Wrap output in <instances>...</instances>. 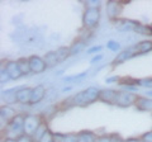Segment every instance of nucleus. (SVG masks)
Returning a JSON list of instances; mask_svg holds the SVG:
<instances>
[{
  "label": "nucleus",
  "instance_id": "nucleus-1",
  "mask_svg": "<svg viewBox=\"0 0 152 142\" xmlns=\"http://www.w3.org/2000/svg\"><path fill=\"white\" fill-rule=\"evenodd\" d=\"M100 89L96 86H89L85 90L76 93L75 95L65 99L62 102L64 108H71V107H86L90 104L99 100V95H100Z\"/></svg>",
  "mask_w": 152,
  "mask_h": 142
},
{
  "label": "nucleus",
  "instance_id": "nucleus-2",
  "mask_svg": "<svg viewBox=\"0 0 152 142\" xmlns=\"http://www.w3.org/2000/svg\"><path fill=\"white\" fill-rule=\"evenodd\" d=\"M24 118L26 114L18 113L15 118L9 122L8 126L4 128V138L18 140L20 136L24 135Z\"/></svg>",
  "mask_w": 152,
  "mask_h": 142
},
{
  "label": "nucleus",
  "instance_id": "nucleus-3",
  "mask_svg": "<svg viewBox=\"0 0 152 142\" xmlns=\"http://www.w3.org/2000/svg\"><path fill=\"white\" fill-rule=\"evenodd\" d=\"M100 20V10L99 9H88L85 8L83 13V27L85 29L91 31L98 26Z\"/></svg>",
  "mask_w": 152,
  "mask_h": 142
},
{
  "label": "nucleus",
  "instance_id": "nucleus-4",
  "mask_svg": "<svg viewBox=\"0 0 152 142\" xmlns=\"http://www.w3.org/2000/svg\"><path fill=\"white\" fill-rule=\"evenodd\" d=\"M43 122L42 117L39 114H26L24 118V135L33 136L37 128Z\"/></svg>",
  "mask_w": 152,
  "mask_h": 142
},
{
  "label": "nucleus",
  "instance_id": "nucleus-5",
  "mask_svg": "<svg viewBox=\"0 0 152 142\" xmlns=\"http://www.w3.org/2000/svg\"><path fill=\"white\" fill-rule=\"evenodd\" d=\"M137 94L131 93V91H118L117 94V99H115V105L121 107V108H128L131 105H134Z\"/></svg>",
  "mask_w": 152,
  "mask_h": 142
},
{
  "label": "nucleus",
  "instance_id": "nucleus-6",
  "mask_svg": "<svg viewBox=\"0 0 152 142\" xmlns=\"http://www.w3.org/2000/svg\"><path fill=\"white\" fill-rule=\"evenodd\" d=\"M105 9H107L108 18L114 22V20L119 19V15L123 10V5L121 4V1H117V0H109V1H107Z\"/></svg>",
  "mask_w": 152,
  "mask_h": 142
},
{
  "label": "nucleus",
  "instance_id": "nucleus-7",
  "mask_svg": "<svg viewBox=\"0 0 152 142\" xmlns=\"http://www.w3.org/2000/svg\"><path fill=\"white\" fill-rule=\"evenodd\" d=\"M28 61H29V66H31V71L32 74H41L47 69V65L45 62L43 57H39V56L32 55L28 57Z\"/></svg>",
  "mask_w": 152,
  "mask_h": 142
},
{
  "label": "nucleus",
  "instance_id": "nucleus-8",
  "mask_svg": "<svg viewBox=\"0 0 152 142\" xmlns=\"http://www.w3.org/2000/svg\"><path fill=\"white\" fill-rule=\"evenodd\" d=\"M136 56H137V48H136V45H134V46L129 47V48H126L122 52H119V53L117 55V57L113 61V66L121 65L123 62H126L127 60H129L132 57H136Z\"/></svg>",
  "mask_w": 152,
  "mask_h": 142
},
{
  "label": "nucleus",
  "instance_id": "nucleus-9",
  "mask_svg": "<svg viewBox=\"0 0 152 142\" xmlns=\"http://www.w3.org/2000/svg\"><path fill=\"white\" fill-rule=\"evenodd\" d=\"M134 107L137 108V111L141 112H152V98L137 95Z\"/></svg>",
  "mask_w": 152,
  "mask_h": 142
},
{
  "label": "nucleus",
  "instance_id": "nucleus-10",
  "mask_svg": "<svg viewBox=\"0 0 152 142\" xmlns=\"http://www.w3.org/2000/svg\"><path fill=\"white\" fill-rule=\"evenodd\" d=\"M5 69L8 71L10 80H18L19 78L23 76V74L20 72V69H19L17 61H7L5 62Z\"/></svg>",
  "mask_w": 152,
  "mask_h": 142
},
{
  "label": "nucleus",
  "instance_id": "nucleus-11",
  "mask_svg": "<svg viewBox=\"0 0 152 142\" xmlns=\"http://www.w3.org/2000/svg\"><path fill=\"white\" fill-rule=\"evenodd\" d=\"M137 23H138L137 20H132V19H117L114 20V26L117 27L118 31L127 32V31H134Z\"/></svg>",
  "mask_w": 152,
  "mask_h": 142
},
{
  "label": "nucleus",
  "instance_id": "nucleus-12",
  "mask_svg": "<svg viewBox=\"0 0 152 142\" xmlns=\"http://www.w3.org/2000/svg\"><path fill=\"white\" fill-rule=\"evenodd\" d=\"M32 89L33 88H19L17 91V102L20 104H31V98H32Z\"/></svg>",
  "mask_w": 152,
  "mask_h": 142
},
{
  "label": "nucleus",
  "instance_id": "nucleus-13",
  "mask_svg": "<svg viewBox=\"0 0 152 142\" xmlns=\"http://www.w3.org/2000/svg\"><path fill=\"white\" fill-rule=\"evenodd\" d=\"M117 94L118 91L114 89H103L100 91V95H99V100L107 104H115Z\"/></svg>",
  "mask_w": 152,
  "mask_h": 142
},
{
  "label": "nucleus",
  "instance_id": "nucleus-14",
  "mask_svg": "<svg viewBox=\"0 0 152 142\" xmlns=\"http://www.w3.org/2000/svg\"><path fill=\"white\" fill-rule=\"evenodd\" d=\"M46 95V88L43 85H36L32 89V98H31V105L38 104L41 100H43V98Z\"/></svg>",
  "mask_w": 152,
  "mask_h": 142
},
{
  "label": "nucleus",
  "instance_id": "nucleus-15",
  "mask_svg": "<svg viewBox=\"0 0 152 142\" xmlns=\"http://www.w3.org/2000/svg\"><path fill=\"white\" fill-rule=\"evenodd\" d=\"M17 114L18 113L15 112V109L12 108L10 105H1V108H0V119H3L7 123H9L12 119H14Z\"/></svg>",
  "mask_w": 152,
  "mask_h": 142
},
{
  "label": "nucleus",
  "instance_id": "nucleus-16",
  "mask_svg": "<svg viewBox=\"0 0 152 142\" xmlns=\"http://www.w3.org/2000/svg\"><path fill=\"white\" fill-rule=\"evenodd\" d=\"M96 135L93 131H80L77 133V142H96Z\"/></svg>",
  "mask_w": 152,
  "mask_h": 142
},
{
  "label": "nucleus",
  "instance_id": "nucleus-17",
  "mask_svg": "<svg viewBox=\"0 0 152 142\" xmlns=\"http://www.w3.org/2000/svg\"><path fill=\"white\" fill-rule=\"evenodd\" d=\"M17 91L18 89H9V90L1 91V98L3 100H5L7 104H14L17 102Z\"/></svg>",
  "mask_w": 152,
  "mask_h": 142
},
{
  "label": "nucleus",
  "instance_id": "nucleus-18",
  "mask_svg": "<svg viewBox=\"0 0 152 142\" xmlns=\"http://www.w3.org/2000/svg\"><path fill=\"white\" fill-rule=\"evenodd\" d=\"M86 43H88V42H85V41L80 40V38L75 40V41L72 42V45L70 46V55L74 56V55L80 53V52H81V51L85 48V47H86Z\"/></svg>",
  "mask_w": 152,
  "mask_h": 142
},
{
  "label": "nucleus",
  "instance_id": "nucleus-19",
  "mask_svg": "<svg viewBox=\"0 0 152 142\" xmlns=\"http://www.w3.org/2000/svg\"><path fill=\"white\" fill-rule=\"evenodd\" d=\"M136 48H137V56L143 55V53H148V52L152 51V41L151 40L142 41L140 43L136 45Z\"/></svg>",
  "mask_w": 152,
  "mask_h": 142
},
{
  "label": "nucleus",
  "instance_id": "nucleus-20",
  "mask_svg": "<svg viewBox=\"0 0 152 142\" xmlns=\"http://www.w3.org/2000/svg\"><path fill=\"white\" fill-rule=\"evenodd\" d=\"M43 60H45V62H46V65H47V67H53V66H56L57 64L60 62L58 57H57L56 51H50V52H47V53L43 56Z\"/></svg>",
  "mask_w": 152,
  "mask_h": 142
},
{
  "label": "nucleus",
  "instance_id": "nucleus-21",
  "mask_svg": "<svg viewBox=\"0 0 152 142\" xmlns=\"http://www.w3.org/2000/svg\"><path fill=\"white\" fill-rule=\"evenodd\" d=\"M47 131H48V126H47V122L43 121V122L41 123V126L37 128V131L34 132V135L32 136V138L34 140V142H38V141L42 138V137H43V135L46 133Z\"/></svg>",
  "mask_w": 152,
  "mask_h": 142
},
{
  "label": "nucleus",
  "instance_id": "nucleus-22",
  "mask_svg": "<svg viewBox=\"0 0 152 142\" xmlns=\"http://www.w3.org/2000/svg\"><path fill=\"white\" fill-rule=\"evenodd\" d=\"M17 62H18V66H19V69H20V72L23 75H29L32 71H31V66H29V61H28V59L26 57H22V59H19L17 60Z\"/></svg>",
  "mask_w": 152,
  "mask_h": 142
},
{
  "label": "nucleus",
  "instance_id": "nucleus-23",
  "mask_svg": "<svg viewBox=\"0 0 152 142\" xmlns=\"http://www.w3.org/2000/svg\"><path fill=\"white\" fill-rule=\"evenodd\" d=\"M137 80L138 79H133L129 76H124V78H121V81L118 83L121 86H124L126 89L128 88H133V86H137Z\"/></svg>",
  "mask_w": 152,
  "mask_h": 142
},
{
  "label": "nucleus",
  "instance_id": "nucleus-24",
  "mask_svg": "<svg viewBox=\"0 0 152 142\" xmlns=\"http://www.w3.org/2000/svg\"><path fill=\"white\" fill-rule=\"evenodd\" d=\"M56 53H57V57H58L60 62H61V61H65L66 59L69 57V56H71L70 55V47H65V46L60 47V48L56 50Z\"/></svg>",
  "mask_w": 152,
  "mask_h": 142
},
{
  "label": "nucleus",
  "instance_id": "nucleus-25",
  "mask_svg": "<svg viewBox=\"0 0 152 142\" xmlns=\"http://www.w3.org/2000/svg\"><path fill=\"white\" fill-rule=\"evenodd\" d=\"M137 34H142V36H150V29H148V26L146 24H142V23H137V26L134 28V31Z\"/></svg>",
  "mask_w": 152,
  "mask_h": 142
},
{
  "label": "nucleus",
  "instance_id": "nucleus-26",
  "mask_svg": "<svg viewBox=\"0 0 152 142\" xmlns=\"http://www.w3.org/2000/svg\"><path fill=\"white\" fill-rule=\"evenodd\" d=\"M137 86H142L152 90V78H143L137 80Z\"/></svg>",
  "mask_w": 152,
  "mask_h": 142
},
{
  "label": "nucleus",
  "instance_id": "nucleus-27",
  "mask_svg": "<svg viewBox=\"0 0 152 142\" xmlns=\"http://www.w3.org/2000/svg\"><path fill=\"white\" fill-rule=\"evenodd\" d=\"M8 80H10V78H9V74L5 69V65L1 64V67H0V84H5Z\"/></svg>",
  "mask_w": 152,
  "mask_h": 142
},
{
  "label": "nucleus",
  "instance_id": "nucleus-28",
  "mask_svg": "<svg viewBox=\"0 0 152 142\" xmlns=\"http://www.w3.org/2000/svg\"><path fill=\"white\" fill-rule=\"evenodd\" d=\"M102 1L100 0H86L85 1V8L88 9H100Z\"/></svg>",
  "mask_w": 152,
  "mask_h": 142
},
{
  "label": "nucleus",
  "instance_id": "nucleus-29",
  "mask_svg": "<svg viewBox=\"0 0 152 142\" xmlns=\"http://www.w3.org/2000/svg\"><path fill=\"white\" fill-rule=\"evenodd\" d=\"M88 75V71H84V72L76 74V75H71V76H66L65 81H72V80H79V79H84Z\"/></svg>",
  "mask_w": 152,
  "mask_h": 142
},
{
  "label": "nucleus",
  "instance_id": "nucleus-30",
  "mask_svg": "<svg viewBox=\"0 0 152 142\" xmlns=\"http://www.w3.org/2000/svg\"><path fill=\"white\" fill-rule=\"evenodd\" d=\"M107 48H108V50H110V51L117 52V51H119L121 45L118 43V42H115V41H109L108 43H107Z\"/></svg>",
  "mask_w": 152,
  "mask_h": 142
},
{
  "label": "nucleus",
  "instance_id": "nucleus-31",
  "mask_svg": "<svg viewBox=\"0 0 152 142\" xmlns=\"http://www.w3.org/2000/svg\"><path fill=\"white\" fill-rule=\"evenodd\" d=\"M38 142H53V132H51L50 130L43 135V137L38 141Z\"/></svg>",
  "mask_w": 152,
  "mask_h": 142
},
{
  "label": "nucleus",
  "instance_id": "nucleus-32",
  "mask_svg": "<svg viewBox=\"0 0 152 142\" xmlns=\"http://www.w3.org/2000/svg\"><path fill=\"white\" fill-rule=\"evenodd\" d=\"M140 138L142 140V142H152V131H147Z\"/></svg>",
  "mask_w": 152,
  "mask_h": 142
},
{
  "label": "nucleus",
  "instance_id": "nucleus-33",
  "mask_svg": "<svg viewBox=\"0 0 152 142\" xmlns=\"http://www.w3.org/2000/svg\"><path fill=\"white\" fill-rule=\"evenodd\" d=\"M102 48L103 47L102 46H93V47H90V48H88V51H86V53H89V55H94V53H98V52H100L102 51ZM99 55V53H98Z\"/></svg>",
  "mask_w": 152,
  "mask_h": 142
},
{
  "label": "nucleus",
  "instance_id": "nucleus-34",
  "mask_svg": "<svg viewBox=\"0 0 152 142\" xmlns=\"http://www.w3.org/2000/svg\"><path fill=\"white\" fill-rule=\"evenodd\" d=\"M65 142H77V133H66Z\"/></svg>",
  "mask_w": 152,
  "mask_h": 142
},
{
  "label": "nucleus",
  "instance_id": "nucleus-35",
  "mask_svg": "<svg viewBox=\"0 0 152 142\" xmlns=\"http://www.w3.org/2000/svg\"><path fill=\"white\" fill-rule=\"evenodd\" d=\"M66 133H53V142H65Z\"/></svg>",
  "mask_w": 152,
  "mask_h": 142
},
{
  "label": "nucleus",
  "instance_id": "nucleus-36",
  "mask_svg": "<svg viewBox=\"0 0 152 142\" xmlns=\"http://www.w3.org/2000/svg\"><path fill=\"white\" fill-rule=\"evenodd\" d=\"M96 142H112L110 135H100L96 137Z\"/></svg>",
  "mask_w": 152,
  "mask_h": 142
},
{
  "label": "nucleus",
  "instance_id": "nucleus-37",
  "mask_svg": "<svg viewBox=\"0 0 152 142\" xmlns=\"http://www.w3.org/2000/svg\"><path fill=\"white\" fill-rule=\"evenodd\" d=\"M110 140L112 142H126V140H123L122 136L118 133H110Z\"/></svg>",
  "mask_w": 152,
  "mask_h": 142
},
{
  "label": "nucleus",
  "instance_id": "nucleus-38",
  "mask_svg": "<svg viewBox=\"0 0 152 142\" xmlns=\"http://www.w3.org/2000/svg\"><path fill=\"white\" fill-rule=\"evenodd\" d=\"M121 81V78L117 76V75H114V76H109L105 79V83L107 84H113V83H119Z\"/></svg>",
  "mask_w": 152,
  "mask_h": 142
},
{
  "label": "nucleus",
  "instance_id": "nucleus-39",
  "mask_svg": "<svg viewBox=\"0 0 152 142\" xmlns=\"http://www.w3.org/2000/svg\"><path fill=\"white\" fill-rule=\"evenodd\" d=\"M18 142H34V140L32 138V136H28V135H23L18 138Z\"/></svg>",
  "mask_w": 152,
  "mask_h": 142
},
{
  "label": "nucleus",
  "instance_id": "nucleus-40",
  "mask_svg": "<svg viewBox=\"0 0 152 142\" xmlns=\"http://www.w3.org/2000/svg\"><path fill=\"white\" fill-rule=\"evenodd\" d=\"M103 57H104V56H103L102 53L95 55L94 57L91 59V61H90V62H91V64H96V62H99V61H102V60H103Z\"/></svg>",
  "mask_w": 152,
  "mask_h": 142
},
{
  "label": "nucleus",
  "instance_id": "nucleus-41",
  "mask_svg": "<svg viewBox=\"0 0 152 142\" xmlns=\"http://www.w3.org/2000/svg\"><path fill=\"white\" fill-rule=\"evenodd\" d=\"M126 142H142V140L140 137H129V138H127Z\"/></svg>",
  "mask_w": 152,
  "mask_h": 142
},
{
  "label": "nucleus",
  "instance_id": "nucleus-42",
  "mask_svg": "<svg viewBox=\"0 0 152 142\" xmlns=\"http://www.w3.org/2000/svg\"><path fill=\"white\" fill-rule=\"evenodd\" d=\"M1 142H18V140H13V138H3Z\"/></svg>",
  "mask_w": 152,
  "mask_h": 142
},
{
  "label": "nucleus",
  "instance_id": "nucleus-43",
  "mask_svg": "<svg viewBox=\"0 0 152 142\" xmlns=\"http://www.w3.org/2000/svg\"><path fill=\"white\" fill-rule=\"evenodd\" d=\"M148 29H150V36L152 37V23H151V24H148Z\"/></svg>",
  "mask_w": 152,
  "mask_h": 142
},
{
  "label": "nucleus",
  "instance_id": "nucleus-44",
  "mask_svg": "<svg viewBox=\"0 0 152 142\" xmlns=\"http://www.w3.org/2000/svg\"><path fill=\"white\" fill-rule=\"evenodd\" d=\"M70 90H71V88H70V86H67V88H64V89H62V91H70Z\"/></svg>",
  "mask_w": 152,
  "mask_h": 142
},
{
  "label": "nucleus",
  "instance_id": "nucleus-45",
  "mask_svg": "<svg viewBox=\"0 0 152 142\" xmlns=\"http://www.w3.org/2000/svg\"><path fill=\"white\" fill-rule=\"evenodd\" d=\"M147 97H148V98H152V90L147 91Z\"/></svg>",
  "mask_w": 152,
  "mask_h": 142
}]
</instances>
